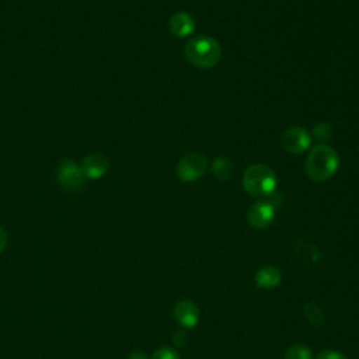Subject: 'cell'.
Returning a JSON list of instances; mask_svg holds the SVG:
<instances>
[{
	"label": "cell",
	"instance_id": "obj_1",
	"mask_svg": "<svg viewBox=\"0 0 359 359\" xmlns=\"http://www.w3.org/2000/svg\"><path fill=\"white\" fill-rule=\"evenodd\" d=\"M338 170V156L327 144H318L311 149L306 158V174L316 182H323L334 177Z\"/></svg>",
	"mask_w": 359,
	"mask_h": 359
},
{
	"label": "cell",
	"instance_id": "obj_2",
	"mask_svg": "<svg viewBox=\"0 0 359 359\" xmlns=\"http://www.w3.org/2000/svg\"><path fill=\"white\" fill-rule=\"evenodd\" d=\"M184 53L192 66L210 69L219 63L222 48L212 36H195L187 42Z\"/></svg>",
	"mask_w": 359,
	"mask_h": 359
},
{
	"label": "cell",
	"instance_id": "obj_3",
	"mask_svg": "<svg viewBox=\"0 0 359 359\" xmlns=\"http://www.w3.org/2000/svg\"><path fill=\"white\" fill-rule=\"evenodd\" d=\"M243 187L251 196L268 198L275 192L276 175L265 164H252L243 174Z\"/></svg>",
	"mask_w": 359,
	"mask_h": 359
},
{
	"label": "cell",
	"instance_id": "obj_4",
	"mask_svg": "<svg viewBox=\"0 0 359 359\" xmlns=\"http://www.w3.org/2000/svg\"><path fill=\"white\" fill-rule=\"evenodd\" d=\"M208 168L206 158L198 153L192 151L185 154L177 164V175L184 182H192L201 178Z\"/></svg>",
	"mask_w": 359,
	"mask_h": 359
},
{
	"label": "cell",
	"instance_id": "obj_5",
	"mask_svg": "<svg viewBox=\"0 0 359 359\" xmlns=\"http://www.w3.org/2000/svg\"><path fill=\"white\" fill-rule=\"evenodd\" d=\"M56 178H57V182L60 184V187L70 192L79 191L84 185V181H86L81 167L73 160L60 161L57 171H56Z\"/></svg>",
	"mask_w": 359,
	"mask_h": 359
},
{
	"label": "cell",
	"instance_id": "obj_6",
	"mask_svg": "<svg viewBox=\"0 0 359 359\" xmlns=\"http://www.w3.org/2000/svg\"><path fill=\"white\" fill-rule=\"evenodd\" d=\"M276 210H275V205L269 201H258L254 202L248 212H247V220L250 223L251 227L254 229H265L268 227L273 219H275Z\"/></svg>",
	"mask_w": 359,
	"mask_h": 359
},
{
	"label": "cell",
	"instance_id": "obj_7",
	"mask_svg": "<svg viewBox=\"0 0 359 359\" xmlns=\"http://www.w3.org/2000/svg\"><path fill=\"white\" fill-rule=\"evenodd\" d=\"M311 135L302 126H290L282 135V144L286 151L300 154L310 146Z\"/></svg>",
	"mask_w": 359,
	"mask_h": 359
},
{
	"label": "cell",
	"instance_id": "obj_8",
	"mask_svg": "<svg viewBox=\"0 0 359 359\" xmlns=\"http://www.w3.org/2000/svg\"><path fill=\"white\" fill-rule=\"evenodd\" d=\"M80 167L86 178L98 180L107 174L109 168V161L101 153H90L83 158Z\"/></svg>",
	"mask_w": 359,
	"mask_h": 359
},
{
	"label": "cell",
	"instance_id": "obj_9",
	"mask_svg": "<svg viewBox=\"0 0 359 359\" xmlns=\"http://www.w3.org/2000/svg\"><path fill=\"white\" fill-rule=\"evenodd\" d=\"M175 321L185 328H192L199 321V309L192 300H180L172 310Z\"/></svg>",
	"mask_w": 359,
	"mask_h": 359
},
{
	"label": "cell",
	"instance_id": "obj_10",
	"mask_svg": "<svg viewBox=\"0 0 359 359\" xmlns=\"http://www.w3.org/2000/svg\"><path fill=\"white\" fill-rule=\"evenodd\" d=\"M170 31L178 36V38H185L189 34H192L194 28H195V21L192 18L191 14L185 13V11H180L175 13L171 18H170Z\"/></svg>",
	"mask_w": 359,
	"mask_h": 359
},
{
	"label": "cell",
	"instance_id": "obj_11",
	"mask_svg": "<svg viewBox=\"0 0 359 359\" xmlns=\"http://www.w3.org/2000/svg\"><path fill=\"white\" fill-rule=\"evenodd\" d=\"M282 273L275 266H264L255 273V283L261 289H273L280 283Z\"/></svg>",
	"mask_w": 359,
	"mask_h": 359
},
{
	"label": "cell",
	"instance_id": "obj_12",
	"mask_svg": "<svg viewBox=\"0 0 359 359\" xmlns=\"http://www.w3.org/2000/svg\"><path fill=\"white\" fill-rule=\"evenodd\" d=\"M233 171H234V167L231 161L226 157H219L212 163V172L220 181H226L231 178Z\"/></svg>",
	"mask_w": 359,
	"mask_h": 359
},
{
	"label": "cell",
	"instance_id": "obj_13",
	"mask_svg": "<svg viewBox=\"0 0 359 359\" xmlns=\"http://www.w3.org/2000/svg\"><path fill=\"white\" fill-rule=\"evenodd\" d=\"M303 311H304L306 318H307L313 325H321V324L324 323L325 314H324L323 309H321L317 303H314V302L306 303L304 307H303Z\"/></svg>",
	"mask_w": 359,
	"mask_h": 359
},
{
	"label": "cell",
	"instance_id": "obj_14",
	"mask_svg": "<svg viewBox=\"0 0 359 359\" xmlns=\"http://www.w3.org/2000/svg\"><path fill=\"white\" fill-rule=\"evenodd\" d=\"M313 353L309 346L302 344H294L289 346L285 352V359H311Z\"/></svg>",
	"mask_w": 359,
	"mask_h": 359
},
{
	"label": "cell",
	"instance_id": "obj_15",
	"mask_svg": "<svg viewBox=\"0 0 359 359\" xmlns=\"http://www.w3.org/2000/svg\"><path fill=\"white\" fill-rule=\"evenodd\" d=\"M332 135V128L328 123H318L313 128V137L318 142H327Z\"/></svg>",
	"mask_w": 359,
	"mask_h": 359
},
{
	"label": "cell",
	"instance_id": "obj_16",
	"mask_svg": "<svg viewBox=\"0 0 359 359\" xmlns=\"http://www.w3.org/2000/svg\"><path fill=\"white\" fill-rule=\"evenodd\" d=\"M151 359H181V356L177 349L171 346H161L153 353Z\"/></svg>",
	"mask_w": 359,
	"mask_h": 359
},
{
	"label": "cell",
	"instance_id": "obj_17",
	"mask_svg": "<svg viewBox=\"0 0 359 359\" xmlns=\"http://www.w3.org/2000/svg\"><path fill=\"white\" fill-rule=\"evenodd\" d=\"M316 359H348V358L334 349H324L317 355Z\"/></svg>",
	"mask_w": 359,
	"mask_h": 359
},
{
	"label": "cell",
	"instance_id": "obj_18",
	"mask_svg": "<svg viewBox=\"0 0 359 359\" xmlns=\"http://www.w3.org/2000/svg\"><path fill=\"white\" fill-rule=\"evenodd\" d=\"M171 339H172V342H174L175 345L182 346V345H185V344L188 342V334L184 332V331H175V332L172 334Z\"/></svg>",
	"mask_w": 359,
	"mask_h": 359
},
{
	"label": "cell",
	"instance_id": "obj_19",
	"mask_svg": "<svg viewBox=\"0 0 359 359\" xmlns=\"http://www.w3.org/2000/svg\"><path fill=\"white\" fill-rule=\"evenodd\" d=\"M6 245H7V234H6V231L0 227V252L6 248Z\"/></svg>",
	"mask_w": 359,
	"mask_h": 359
},
{
	"label": "cell",
	"instance_id": "obj_20",
	"mask_svg": "<svg viewBox=\"0 0 359 359\" xmlns=\"http://www.w3.org/2000/svg\"><path fill=\"white\" fill-rule=\"evenodd\" d=\"M128 359H147V356L143 352H132Z\"/></svg>",
	"mask_w": 359,
	"mask_h": 359
}]
</instances>
